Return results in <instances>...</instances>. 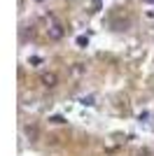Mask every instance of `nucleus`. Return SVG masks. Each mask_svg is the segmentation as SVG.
Segmentation results:
<instances>
[{
  "label": "nucleus",
  "instance_id": "f257e3e1",
  "mask_svg": "<svg viewBox=\"0 0 154 156\" xmlns=\"http://www.w3.org/2000/svg\"><path fill=\"white\" fill-rule=\"evenodd\" d=\"M47 33H49L51 40H61V37H63V28H61V23H56V21L47 28Z\"/></svg>",
  "mask_w": 154,
  "mask_h": 156
},
{
  "label": "nucleus",
  "instance_id": "f03ea898",
  "mask_svg": "<svg viewBox=\"0 0 154 156\" xmlns=\"http://www.w3.org/2000/svg\"><path fill=\"white\" fill-rule=\"evenodd\" d=\"M40 79H42V84H45V86H49V89H51V86H56V82H58V77L54 75V72H49V75L45 72V75H42Z\"/></svg>",
  "mask_w": 154,
  "mask_h": 156
},
{
  "label": "nucleus",
  "instance_id": "7ed1b4c3",
  "mask_svg": "<svg viewBox=\"0 0 154 156\" xmlns=\"http://www.w3.org/2000/svg\"><path fill=\"white\" fill-rule=\"evenodd\" d=\"M77 44H79V47H86V44H89V37L79 35V37H77Z\"/></svg>",
  "mask_w": 154,
  "mask_h": 156
},
{
  "label": "nucleus",
  "instance_id": "20e7f679",
  "mask_svg": "<svg viewBox=\"0 0 154 156\" xmlns=\"http://www.w3.org/2000/svg\"><path fill=\"white\" fill-rule=\"evenodd\" d=\"M142 2H147V5H154V0H142Z\"/></svg>",
  "mask_w": 154,
  "mask_h": 156
}]
</instances>
